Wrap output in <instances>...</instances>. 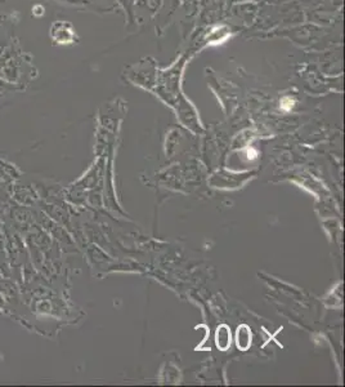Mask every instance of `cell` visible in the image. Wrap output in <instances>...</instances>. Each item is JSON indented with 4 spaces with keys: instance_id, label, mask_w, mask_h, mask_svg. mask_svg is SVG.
<instances>
[{
    "instance_id": "obj_4",
    "label": "cell",
    "mask_w": 345,
    "mask_h": 387,
    "mask_svg": "<svg viewBox=\"0 0 345 387\" xmlns=\"http://www.w3.org/2000/svg\"><path fill=\"white\" fill-rule=\"evenodd\" d=\"M293 106H294V101L291 99H282V102H281V108L285 110V111H290V110L293 109Z\"/></svg>"
},
{
    "instance_id": "obj_3",
    "label": "cell",
    "mask_w": 345,
    "mask_h": 387,
    "mask_svg": "<svg viewBox=\"0 0 345 387\" xmlns=\"http://www.w3.org/2000/svg\"><path fill=\"white\" fill-rule=\"evenodd\" d=\"M222 342H224V344H226V348H227L228 345H229V342H231V335H229L228 332H226V336H222V333H220V330L218 329V333H217L218 348L220 346V344H222Z\"/></svg>"
},
{
    "instance_id": "obj_1",
    "label": "cell",
    "mask_w": 345,
    "mask_h": 387,
    "mask_svg": "<svg viewBox=\"0 0 345 387\" xmlns=\"http://www.w3.org/2000/svg\"><path fill=\"white\" fill-rule=\"evenodd\" d=\"M66 28H67V25L62 23V22L53 25L52 26V37L59 40V43H70L72 37H74V31H67Z\"/></svg>"
},
{
    "instance_id": "obj_2",
    "label": "cell",
    "mask_w": 345,
    "mask_h": 387,
    "mask_svg": "<svg viewBox=\"0 0 345 387\" xmlns=\"http://www.w3.org/2000/svg\"><path fill=\"white\" fill-rule=\"evenodd\" d=\"M251 344V335L249 330H244V326L238 328L237 332V346L242 350H247Z\"/></svg>"
}]
</instances>
